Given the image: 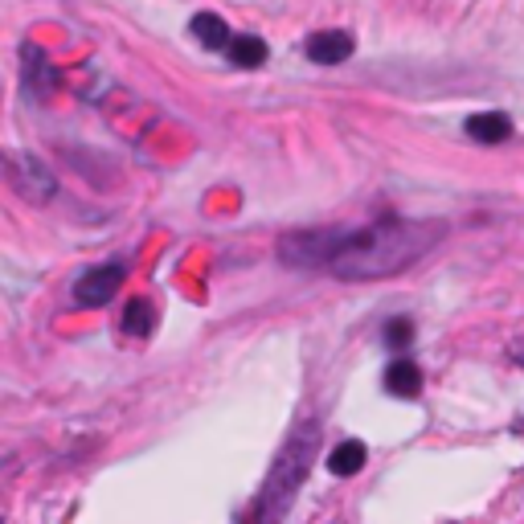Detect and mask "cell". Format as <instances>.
I'll use <instances>...</instances> for the list:
<instances>
[{"label": "cell", "mask_w": 524, "mask_h": 524, "mask_svg": "<svg viewBox=\"0 0 524 524\" xmlns=\"http://www.w3.org/2000/svg\"><path fill=\"white\" fill-rule=\"evenodd\" d=\"M365 459H369L365 443H357V439H344V443H336V447H332V455H328V471H332V475H340V479H348V475H357V471L365 467Z\"/></svg>", "instance_id": "cell-10"}, {"label": "cell", "mask_w": 524, "mask_h": 524, "mask_svg": "<svg viewBox=\"0 0 524 524\" xmlns=\"http://www.w3.org/2000/svg\"><path fill=\"white\" fill-rule=\"evenodd\" d=\"M443 222H414V217H381L369 226H336L328 275L340 283H377L410 271L422 254L443 242Z\"/></svg>", "instance_id": "cell-1"}, {"label": "cell", "mask_w": 524, "mask_h": 524, "mask_svg": "<svg viewBox=\"0 0 524 524\" xmlns=\"http://www.w3.org/2000/svg\"><path fill=\"white\" fill-rule=\"evenodd\" d=\"M152 328H156V308H152L148 299L136 295V299L127 303V312H123V332L144 340V336H152Z\"/></svg>", "instance_id": "cell-12"}, {"label": "cell", "mask_w": 524, "mask_h": 524, "mask_svg": "<svg viewBox=\"0 0 524 524\" xmlns=\"http://www.w3.org/2000/svg\"><path fill=\"white\" fill-rule=\"evenodd\" d=\"M463 131L475 144H508L516 127H512V115H504V111H475V115H467Z\"/></svg>", "instance_id": "cell-7"}, {"label": "cell", "mask_w": 524, "mask_h": 524, "mask_svg": "<svg viewBox=\"0 0 524 524\" xmlns=\"http://www.w3.org/2000/svg\"><path fill=\"white\" fill-rule=\"evenodd\" d=\"M508 353H512V361L524 369V336H520V340H512V348H508Z\"/></svg>", "instance_id": "cell-14"}, {"label": "cell", "mask_w": 524, "mask_h": 524, "mask_svg": "<svg viewBox=\"0 0 524 524\" xmlns=\"http://www.w3.org/2000/svg\"><path fill=\"white\" fill-rule=\"evenodd\" d=\"M353 50H357V41L348 29H320L303 41V54H308V62H316V66H340V62L353 58Z\"/></svg>", "instance_id": "cell-6"}, {"label": "cell", "mask_w": 524, "mask_h": 524, "mask_svg": "<svg viewBox=\"0 0 524 524\" xmlns=\"http://www.w3.org/2000/svg\"><path fill=\"white\" fill-rule=\"evenodd\" d=\"M320 451V422H299L283 451L275 455V467L271 475L262 479V492H258V504H254V524H279L287 516V508L295 504L303 479L312 471V459Z\"/></svg>", "instance_id": "cell-2"}, {"label": "cell", "mask_w": 524, "mask_h": 524, "mask_svg": "<svg viewBox=\"0 0 524 524\" xmlns=\"http://www.w3.org/2000/svg\"><path fill=\"white\" fill-rule=\"evenodd\" d=\"M385 389L393 393V398H418V393H422V369L410 357L393 361L385 369Z\"/></svg>", "instance_id": "cell-9"}, {"label": "cell", "mask_w": 524, "mask_h": 524, "mask_svg": "<svg viewBox=\"0 0 524 524\" xmlns=\"http://www.w3.org/2000/svg\"><path fill=\"white\" fill-rule=\"evenodd\" d=\"M385 344L389 348H410L414 344V320L410 316H398L385 324Z\"/></svg>", "instance_id": "cell-13"}, {"label": "cell", "mask_w": 524, "mask_h": 524, "mask_svg": "<svg viewBox=\"0 0 524 524\" xmlns=\"http://www.w3.org/2000/svg\"><path fill=\"white\" fill-rule=\"evenodd\" d=\"M5 177H9V189L25 201H37L46 205L50 197H58V177L41 164L37 156H25V152H9L5 156Z\"/></svg>", "instance_id": "cell-4"}, {"label": "cell", "mask_w": 524, "mask_h": 524, "mask_svg": "<svg viewBox=\"0 0 524 524\" xmlns=\"http://www.w3.org/2000/svg\"><path fill=\"white\" fill-rule=\"evenodd\" d=\"M189 33L201 41L205 50H230V41H234V33H230V25L217 17V13H197L193 21H189Z\"/></svg>", "instance_id": "cell-8"}, {"label": "cell", "mask_w": 524, "mask_h": 524, "mask_svg": "<svg viewBox=\"0 0 524 524\" xmlns=\"http://www.w3.org/2000/svg\"><path fill=\"white\" fill-rule=\"evenodd\" d=\"M230 62L234 66H242V70H254V66H262V62H267V41H262V37H254V33H234V41H230Z\"/></svg>", "instance_id": "cell-11"}, {"label": "cell", "mask_w": 524, "mask_h": 524, "mask_svg": "<svg viewBox=\"0 0 524 524\" xmlns=\"http://www.w3.org/2000/svg\"><path fill=\"white\" fill-rule=\"evenodd\" d=\"M275 254L283 267H295V271H328L332 230H287L275 242Z\"/></svg>", "instance_id": "cell-3"}, {"label": "cell", "mask_w": 524, "mask_h": 524, "mask_svg": "<svg viewBox=\"0 0 524 524\" xmlns=\"http://www.w3.org/2000/svg\"><path fill=\"white\" fill-rule=\"evenodd\" d=\"M123 279H127V262L111 258V262H99V267H91V271H82L74 279L70 295H74L78 308H103V303H111L119 295Z\"/></svg>", "instance_id": "cell-5"}]
</instances>
